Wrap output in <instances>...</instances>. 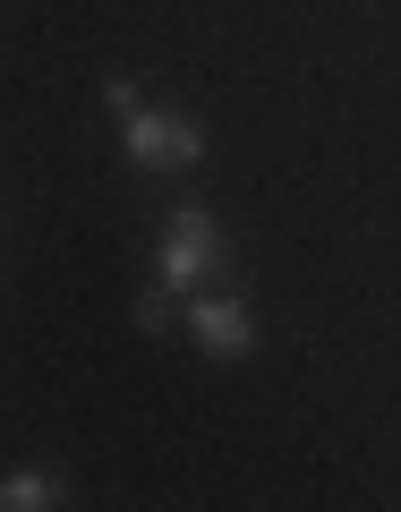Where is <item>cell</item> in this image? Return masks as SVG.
Wrapping results in <instances>:
<instances>
[{"label":"cell","mask_w":401,"mask_h":512,"mask_svg":"<svg viewBox=\"0 0 401 512\" xmlns=\"http://www.w3.org/2000/svg\"><path fill=\"white\" fill-rule=\"evenodd\" d=\"M103 103H111V120H128L146 94H137V77H103Z\"/></svg>","instance_id":"6"},{"label":"cell","mask_w":401,"mask_h":512,"mask_svg":"<svg viewBox=\"0 0 401 512\" xmlns=\"http://www.w3.org/2000/svg\"><path fill=\"white\" fill-rule=\"evenodd\" d=\"M180 308H188V299L171 291V282H154V291H137V333H171V325H180Z\"/></svg>","instance_id":"5"},{"label":"cell","mask_w":401,"mask_h":512,"mask_svg":"<svg viewBox=\"0 0 401 512\" xmlns=\"http://www.w3.org/2000/svg\"><path fill=\"white\" fill-rule=\"evenodd\" d=\"M222 274V222L205 214V205H180V214L163 222V256H154V282H171V291H214Z\"/></svg>","instance_id":"1"},{"label":"cell","mask_w":401,"mask_h":512,"mask_svg":"<svg viewBox=\"0 0 401 512\" xmlns=\"http://www.w3.org/2000/svg\"><path fill=\"white\" fill-rule=\"evenodd\" d=\"M120 154L137 171H197L205 163V128L188 120V111H146V103H137L120 120Z\"/></svg>","instance_id":"2"},{"label":"cell","mask_w":401,"mask_h":512,"mask_svg":"<svg viewBox=\"0 0 401 512\" xmlns=\"http://www.w3.org/2000/svg\"><path fill=\"white\" fill-rule=\"evenodd\" d=\"M180 325H188V342H197L205 359H248L256 350V316H248L239 291H188Z\"/></svg>","instance_id":"3"},{"label":"cell","mask_w":401,"mask_h":512,"mask_svg":"<svg viewBox=\"0 0 401 512\" xmlns=\"http://www.w3.org/2000/svg\"><path fill=\"white\" fill-rule=\"evenodd\" d=\"M43 504H60V478L52 470H9V478H0V512H43Z\"/></svg>","instance_id":"4"}]
</instances>
